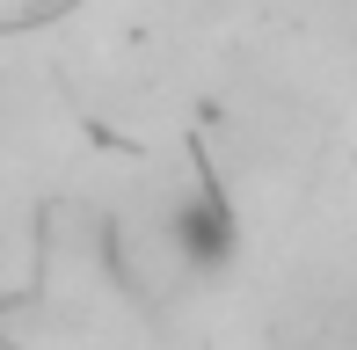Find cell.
<instances>
[{
    "label": "cell",
    "mask_w": 357,
    "mask_h": 350,
    "mask_svg": "<svg viewBox=\"0 0 357 350\" xmlns=\"http://www.w3.org/2000/svg\"><path fill=\"white\" fill-rule=\"evenodd\" d=\"M168 248L190 277H219L241 248V227H234V204L219 197V183H197L190 197L168 204Z\"/></svg>",
    "instance_id": "obj_1"
}]
</instances>
